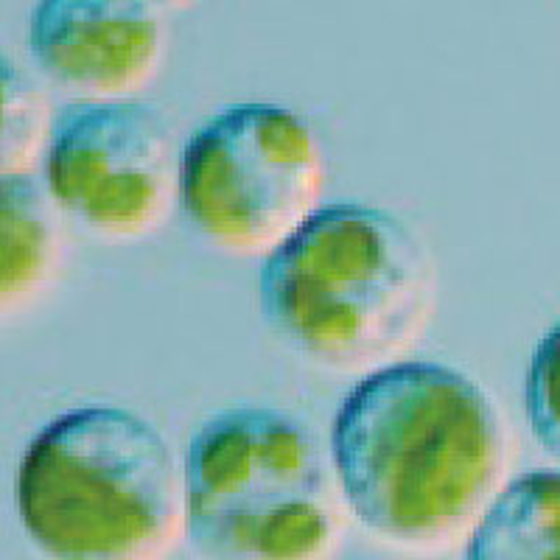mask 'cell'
<instances>
[{
	"label": "cell",
	"mask_w": 560,
	"mask_h": 560,
	"mask_svg": "<svg viewBox=\"0 0 560 560\" xmlns=\"http://www.w3.org/2000/svg\"><path fill=\"white\" fill-rule=\"evenodd\" d=\"M345 508L384 544L446 549L504 488L508 427L463 370L393 362L350 389L328 438Z\"/></svg>",
	"instance_id": "1"
},
{
	"label": "cell",
	"mask_w": 560,
	"mask_h": 560,
	"mask_svg": "<svg viewBox=\"0 0 560 560\" xmlns=\"http://www.w3.org/2000/svg\"><path fill=\"white\" fill-rule=\"evenodd\" d=\"M438 272L407 222L370 208L323 205L264 255L258 312L283 345L319 368L373 373L423 337Z\"/></svg>",
	"instance_id": "2"
},
{
	"label": "cell",
	"mask_w": 560,
	"mask_h": 560,
	"mask_svg": "<svg viewBox=\"0 0 560 560\" xmlns=\"http://www.w3.org/2000/svg\"><path fill=\"white\" fill-rule=\"evenodd\" d=\"M14 504L45 560H168L185 538L183 459L132 409H68L23 452Z\"/></svg>",
	"instance_id": "3"
},
{
	"label": "cell",
	"mask_w": 560,
	"mask_h": 560,
	"mask_svg": "<svg viewBox=\"0 0 560 560\" xmlns=\"http://www.w3.org/2000/svg\"><path fill=\"white\" fill-rule=\"evenodd\" d=\"M185 538L199 560H328L342 493L319 434L272 407L210 415L183 457Z\"/></svg>",
	"instance_id": "4"
},
{
	"label": "cell",
	"mask_w": 560,
	"mask_h": 560,
	"mask_svg": "<svg viewBox=\"0 0 560 560\" xmlns=\"http://www.w3.org/2000/svg\"><path fill=\"white\" fill-rule=\"evenodd\" d=\"M325 154L294 109L224 107L179 154V208L199 236L233 255H269L323 208Z\"/></svg>",
	"instance_id": "5"
},
{
	"label": "cell",
	"mask_w": 560,
	"mask_h": 560,
	"mask_svg": "<svg viewBox=\"0 0 560 560\" xmlns=\"http://www.w3.org/2000/svg\"><path fill=\"white\" fill-rule=\"evenodd\" d=\"M179 147L166 115L138 98L73 102L51 118L45 191L65 213L113 242L166 222L179 197Z\"/></svg>",
	"instance_id": "6"
},
{
	"label": "cell",
	"mask_w": 560,
	"mask_h": 560,
	"mask_svg": "<svg viewBox=\"0 0 560 560\" xmlns=\"http://www.w3.org/2000/svg\"><path fill=\"white\" fill-rule=\"evenodd\" d=\"M28 51L73 102L135 98L163 65V12L152 0H37Z\"/></svg>",
	"instance_id": "7"
},
{
	"label": "cell",
	"mask_w": 560,
	"mask_h": 560,
	"mask_svg": "<svg viewBox=\"0 0 560 560\" xmlns=\"http://www.w3.org/2000/svg\"><path fill=\"white\" fill-rule=\"evenodd\" d=\"M62 258L57 205L32 174L0 177V317L51 287Z\"/></svg>",
	"instance_id": "8"
},
{
	"label": "cell",
	"mask_w": 560,
	"mask_h": 560,
	"mask_svg": "<svg viewBox=\"0 0 560 560\" xmlns=\"http://www.w3.org/2000/svg\"><path fill=\"white\" fill-rule=\"evenodd\" d=\"M465 560H560V468L510 479L468 533Z\"/></svg>",
	"instance_id": "9"
},
{
	"label": "cell",
	"mask_w": 560,
	"mask_h": 560,
	"mask_svg": "<svg viewBox=\"0 0 560 560\" xmlns=\"http://www.w3.org/2000/svg\"><path fill=\"white\" fill-rule=\"evenodd\" d=\"M51 132V107L39 84L0 51V177L32 174Z\"/></svg>",
	"instance_id": "10"
},
{
	"label": "cell",
	"mask_w": 560,
	"mask_h": 560,
	"mask_svg": "<svg viewBox=\"0 0 560 560\" xmlns=\"http://www.w3.org/2000/svg\"><path fill=\"white\" fill-rule=\"evenodd\" d=\"M524 409L538 448L560 465V323L538 339L529 357Z\"/></svg>",
	"instance_id": "11"
},
{
	"label": "cell",
	"mask_w": 560,
	"mask_h": 560,
	"mask_svg": "<svg viewBox=\"0 0 560 560\" xmlns=\"http://www.w3.org/2000/svg\"><path fill=\"white\" fill-rule=\"evenodd\" d=\"M152 3L158 9H191L202 3V0H152Z\"/></svg>",
	"instance_id": "12"
}]
</instances>
